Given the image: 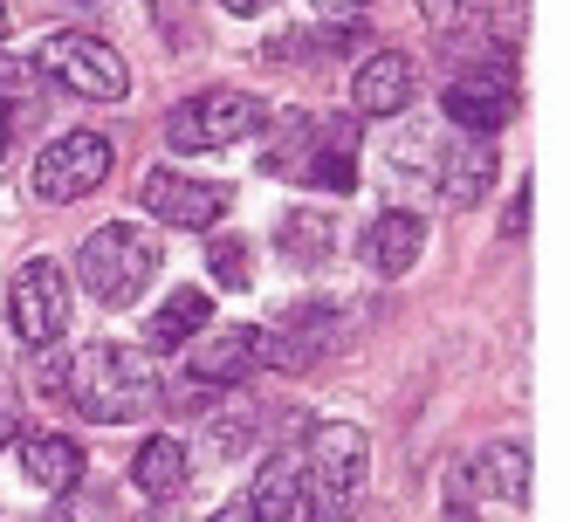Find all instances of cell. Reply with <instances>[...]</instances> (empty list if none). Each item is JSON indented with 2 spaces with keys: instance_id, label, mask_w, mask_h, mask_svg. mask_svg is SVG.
Wrapping results in <instances>:
<instances>
[{
  "instance_id": "cell-20",
  "label": "cell",
  "mask_w": 570,
  "mask_h": 522,
  "mask_svg": "<svg viewBox=\"0 0 570 522\" xmlns=\"http://www.w3.org/2000/svg\"><path fill=\"white\" fill-rule=\"evenodd\" d=\"M268 337H275V365L309 372L316 357L331 351V337H337V309L331 303H303V309L282 316V331H268Z\"/></svg>"
},
{
  "instance_id": "cell-19",
  "label": "cell",
  "mask_w": 570,
  "mask_h": 522,
  "mask_svg": "<svg viewBox=\"0 0 570 522\" xmlns=\"http://www.w3.org/2000/svg\"><path fill=\"white\" fill-rule=\"evenodd\" d=\"M131 481H138V495H151V502H179L186 481H193V447L173 440V433H151L138 447V461H131Z\"/></svg>"
},
{
  "instance_id": "cell-25",
  "label": "cell",
  "mask_w": 570,
  "mask_h": 522,
  "mask_svg": "<svg viewBox=\"0 0 570 522\" xmlns=\"http://www.w3.org/2000/svg\"><path fill=\"white\" fill-rule=\"evenodd\" d=\"M502 234H509V240H522V234H529V179H515V193H509V214H502Z\"/></svg>"
},
{
  "instance_id": "cell-22",
  "label": "cell",
  "mask_w": 570,
  "mask_h": 522,
  "mask_svg": "<svg viewBox=\"0 0 570 522\" xmlns=\"http://www.w3.org/2000/svg\"><path fill=\"white\" fill-rule=\"evenodd\" d=\"M262 131H268L262 173H275V179H303V166H309V138H316V117H309V110H289L282 125H262Z\"/></svg>"
},
{
  "instance_id": "cell-34",
  "label": "cell",
  "mask_w": 570,
  "mask_h": 522,
  "mask_svg": "<svg viewBox=\"0 0 570 522\" xmlns=\"http://www.w3.org/2000/svg\"><path fill=\"white\" fill-rule=\"evenodd\" d=\"M446 522H474V515L461 509V495H454V502H446Z\"/></svg>"
},
{
  "instance_id": "cell-16",
  "label": "cell",
  "mask_w": 570,
  "mask_h": 522,
  "mask_svg": "<svg viewBox=\"0 0 570 522\" xmlns=\"http://www.w3.org/2000/svg\"><path fill=\"white\" fill-rule=\"evenodd\" d=\"M468 489L481 495V502H529V447H522V440H488V447L468 461Z\"/></svg>"
},
{
  "instance_id": "cell-24",
  "label": "cell",
  "mask_w": 570,
  "mask_h": 522,
  "mask_svg": "<svg viewBox=\"0 0 570 522\" xmlns=\"http://www.w3.org/2000/svg\"><path fill=\"white\" fill-rule=\"evenodd\" d=\"M240 447H248V420H207L199 433V461H234Z\"/></svg>"
},
{
  "instance_id": "cell-27",
  "label": "cell",
  "mask_w": 570,
  "mask_h": 522,
  "mask_svg": "<svg viewBox=\"0 0 570 522\" xmlns=\"http://www.w3.org/2000/svg\"><path fill=\"white\" fill-rule=\"evenodd\" d=\"M309 8H316L323 21H364V8H372V0H309Z\"/></svg>"
},
{
  "instance_id": "cell-28",
  "label": "cell",
  "mask_w": 570,
  "mask_h": 522,
  "mask_svg": "<svg viewBox=\"0 0 570 522\" xmlns=\"http://www.w3.org/2000/svg\"><path fill=\"white\" fill-rule=\"evenodd\" d=\"M21 433V406H14V392H0V447Z\"/></svg>"
},
{
  "instance_id": "cell-11",
  "label": "cell",
  "mask_w": 570,
  "mask_h": 522,
  "mask_svg": "<svg viewBox=\"0 0 570 522\" xmlns=\"http://www.w3.org/2000/svg\"><path fill=\"white\" fill-rule=\"evenodd\" d=\"M413 97H420V69H413V56H399V49L364 56L357 76H351V110L357 117H405Z\"/></svg>"
},
{
  "instance_id": "cell-23",
  "label": "cell",
  "mask_w": 570,
  "mask_h": 522,
  "mask_svg": "<svg viewBox=\"0 0 570 522\" xmlns=\"http://www.w3.org/2000/svg\"><path fill=\"white\" fill-rule=\"evenodd\" d=\"M207 275H214L220 289L240 296V289L255 283V268H248V240H240V234H214V240H207Z\"/></svg>"
},
{
  "instance_id": "cell-14",
  "label": "cell",
  "mask_w": 570,
  "mask_h": 522,
  "mask_svg": "<svg viewBox=\"0 0 570 522\" xmlns=\"http://www.w3.org/2000/svg\"><path fill=\"white\" fill-rule=\"evenodd\" d=\"M420 255H426V220L405 214V207H385L372 227H364V240H357V262L372 275H405Z\"/></svg>"
},
{
  "instance_id": "cell-30",
  "label": "cell",
  "mask_w": 570,
  "mask_h": 522,
  "mask_svg": "<svg viewBox=\"0 0 570 522\" xmlns=\"http://www.w3.org/2000/svg\"><path fill=\"white\" fill-rule=\"evenodd\" d=\"M207 522H255V515H248V495L227 502V509H220V515H207Z\"/></svg>"
},
{
  "instance_id": "cell-9",
  "label": "cell",
  "mask_w": 570,
  "mask_h": 522,
  "mask_svg": "<svg viewBox=\"0 0 570 522\" xmlns=\"http://www.w3.org/2000/svg\"><path fill=\"white\" fill-rule=\"evenodd\" d=\"M515 117V69L502 56H488L481 69L446 83V125H461L468 138H495Z\"/></svg>"
},
{
  "instance_id": "cell-8",
  "label": "cell",
  "mask_w": 570,
  "mask_h": 522,
  "mask_svg": "<svg viewBox=\"0 0 570 522\" xmlns=\"http://www.w3.org/2000/svg\"><path fill=\"white\" fill-rule=\"evenodd\" d=\"M138 199H145V214H151L158 227H186V234L220 227V214L234 207V193H227L220 179H193V173H179V166H151L145 186H138Z\"/></svg>"
},
{
  "instance_id": "cell-12",
  "label": "cell",
  "mask_w": 570,
  "mask_h": 522,
  "mask_svg": "<svg viewBox=\"0 0 570 522\" xmlns=\"http://www.w3.org/2000/svg\"><path fill=\"white\" fill-rule=\"evenodd\" d=\"M495 173H502V158H495V145L488 138H446L440 151H433V193L446 199V207H474V199H488V186H495Z\"/></svg>"
},
{
  "instance_id": "cell-3",
  "label": "cell",
  "mask_w": 570,
  "mask_h": 522,
  "mask_svg": "<svg viewBox=\"0 0 570 522\" xmlns=\"http://www.w3.org/2000/svg\"><path fill=\"white\" fill-rule=\"evenodd\" d=\"M151 275H158V240L145 227H131V220H110L76 248V283H83L104 309L138 303Z\"/></svg>"
},
{
  "instance_id": "cell-13",
  "label": "cell",
  "mask_w": 570,
  "mask_h": 522,
  "mask_svg": "<svg viewBox=\"0 0 570 522\" xmlns=\"http://www.w3.org/2000/svg\"><path fill=\"white\" fill-rule=\"evenodd\" d=\"M303 186H316V193H337V199L357 186V117H316V138H309Z\"/></svg>"
},
{
  "instance_id": "cell-35",
  "label": "cell",
  "mask_w": 570,
  "mask_h": 522,
  "mask_svg": "<svg viewBox=\"0 0 570 522\" xmlns=\"http://www.w3.org/2000/svg\"><path fill=\"white\" fill-rule=\"evenodd\" d=\"M0 49H8V8H0Z\"/></svg>"
},
{
  "instance_id": "cell-29",
  "label": "cell",
  "mask_w": 570,
  "mask_h": 522,
  "mask_svg": "<svg viewBox=\"0 0 570 522\" xmlns=\"http://www.w3.org/2000/svg\"><path fill=\"white\" fill-rule=\"evenodd\" d=\"M35 76H42L35 62H0V90H21V83H35Z\"/></svg>"
},
{
  "instance_id": "cell-32",
  "label": "cell",
  "mask_w": 570,
  "mask_h": 522,
  "mask_svg": "<svg viewBox=\"0 0 570 522\" xmlns=\"http://www.w3.org/2000/svg\"><path fill=\"white\" fill-rule=\"evenodd\" d=\"M220 8H227V14H262L268 0H220Z\"/></svg>"
},
{
  "instance_id": "cell-21",
  "label": "cell",
  "mask_w": 570,
  "mask_h": 522,
  "mask_svg": "<svg viewBox=\"0 0 570 522\" xmlns=\"http://www.w3.org/2000/svg\"><path fill=\"white\" fill-rule=\"evenodd\" d=\"M207 316H214L207 289H173L166 303L151 309V324H145V344H151V351H179V344H193L199 331H207Z\"/></svg>"
},
{
  "instance_id": "cell-18",
  "label": "cell",
  "mask_w": 570,
  "mask_h": 522,
  "mask_svg": "<svg viewBox=\"0 0 570 522\" xmlns=\"http://www.w3.org/2000/svg\"><path fill=\"white\" fill-rule=\"evenodd\" d=\"M275 248L289 268H323L337 255V214L331 207H289L275 220Z\"/></svg>"
},
{
  "instance_id": "cell-33",
  "label": "cell",
  "mask_w": 570,
  "mask_h": 522,
  "mask_svg": "<svg viewBox=\"0 0 570 522\" xmlns=\"http://www.w3.org/2000/svg\"><path fill=\"white\" fill-rule=\"evenodd\" d=\"M8 138H14V110L0 104V151H8Z\"/></svg>"
},
{
  "instance_id": "cell-1",
  "label": "cell",
  "mask_w": 570,
  "mask_h": 522,
  "mask_svg": "<svg viewBox=\"0 0 570 522\" xmlns=\"http://www.w3.org/2000/svg\"><path fill=\"white\" fill-rule=\"evenodd\" d=\"M62 392H69L90 420L131 426V420H145V413L158 406V392H166V385H158V372H151L145 351H131V344H90V351L69 357Z\"/></svg>"
},
{
  "instance_id": "cell-15",
  "label": "cell",
  "mask_w": 570,
  "mask_h": 522,
  "mask_svg": "<svg viewBox=\"0 0 570 522\" xmlns=\"http://www.w3.org/2000/svg\"><path fill=\"white\" fill-rule=\"evenodd\" d=\"M14 447H21V474L35 481V489H49V495L83 489V447H76L69 433L35 426V433H14Z\"/></svg>"
},
{
  "instance_id": "cell-26",
  "label": "cell",
  "mask_w": 570,
  "mask_h": 522,
  "mask_svg": "<svg viewBox=\"0 0 570 522\" xmlns=\"http://www.w3.org/2000/svg\"><path fill=\"white\" fill-rule=\"evenodd\" d=\"M42 522H104V515H97V509L83 502V489H69V495H62V509H49Z\"/></svg>"
},
{
  "instance_id": "cell-5",
  "label": "cell",
  "mask_w": 570,
  "mask_h": 522,
  "mask_svg": "<svg viewBox=\"0 0 570 522\" xmlns=\"http://www.w3.org/2000/svg\"><path fill=\"white\" fill-rule=\"evenodd\" d=\"M262 125H268L262 97H248V90H199V97H186L166 117V145L173 151H227L240 138H255Z\"/></svg>"
},
{
  "instance_id": "cell-10",
  "label": "cell",
  "mask_w": 570,
  "mask_h": 522,
  "mask_svg": "<svg viewBox=\"0 0 570 522\" xmlns=\"http://www.w3.org/2000/svg\"><path fill=\"white\" fill-rule=\"evenodd\" d=\"M275 365V337L255 331V324H227V331H199L193 337V357H186V372L199 385H240V378H255Z\"/></svg>"
},
{
  "instance_id": "cell-2",
  "label": "cell",
  "mask_w": 570,
  "mask_h": 522,
  "mask_svg": "<svg viewBox=\"0 0 570 522\" xmlns=\"http://www.w3.org/2000/svg\"><path fill=\"white\" fill-rule=\"evenodd\" d=\"M303 467V495H309V515L316 522H351L357 515V495H364V474H372V440L351 420H323L309 433V447L296 454Z\"/></svg>"
},
{
  "instance_id": "cell-4",
  "label": "cell",
  "mask_w": 570,
  "mask_h": 522,
  "mask_svg": "<svg viewBox=\"0 0 570 522\" xmlns=\"http://www.w3.org/2000/svg\"><path fill=\"white\" fill-rule=\"evenodd\" d=\"M35 69L49 76V83H62L69 97L83 104H125L131 97V62L117 56L110 42H97V35H49L42 49H35Z\"/></svg>"
},
{
  "instance_id": "cell-17",
  "label": "cell",
  "mask_w": 570,
  "mask_h": 522,
  "mask_svg": "<svg viewBox=\"0 0 570 522\" xmlns=\"http://www.w3.org/2000/svg\"><path fill=\"white\" fill-rule=\"evenodd\" d=\"M248 515H255V522H316V515H309V495H303V467H296V454L262 461L255 489H248Z\"/></svg>"
},
{
  "instance_id": "cell-7",
  "label": "cell",
  "mask_w": 570,
  "mask_h": 522,
  "mask_svg": "<svg viewBox=\"0 0 570 522\" xmlns=\"http://www.w3.org/2000/svg\"><path fill=\"white\" fill-rule=\"evenodd\" d=\"M110 173V138L104 131H62L49 138L42 151H35V199H49V207H62V199H83L97 193Z\"/></svg>"
},
{
  "instance_id": "cell-31",
  "label": "cell",
  "mask_w": 570,
  "mask_h": 522,
  "mask_svg": "<svg viewBox=\"0 0 570 522\" xmlns=\"http://www.w3.org/2000/svg\"><path fill=\"white\" fill-rule=\"evenodd\" d=\"M145 522H186V509H179V502H158V509H151Z\"/></svg>"
},
{
  "instance_id": "cell-6",
  "label": "cell",
  "mask_w": 570,
  "mask_h": 522,
  "mask_svg": "<svg viewBox=\"0 0 570 522\" xmlns=\"http://www.w3.org/2000/svg\"><path fill=\"white\" fill-rule=\"evenodd\" d=\"M69 275H62V262H49V255H35V262H21L14 275H8V331L28 344V351H42V344H56L62 331H69Z\"/></svg>"
}]
</instances>
